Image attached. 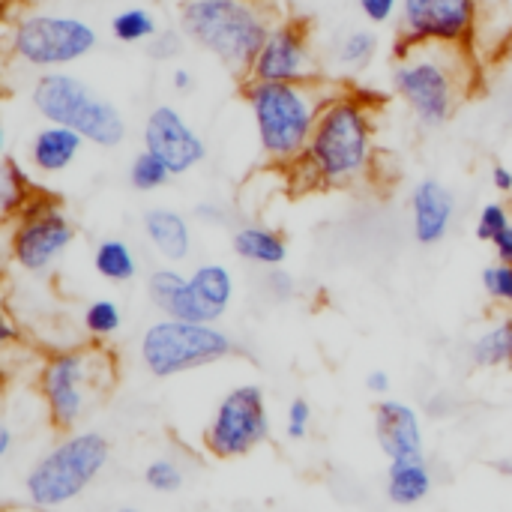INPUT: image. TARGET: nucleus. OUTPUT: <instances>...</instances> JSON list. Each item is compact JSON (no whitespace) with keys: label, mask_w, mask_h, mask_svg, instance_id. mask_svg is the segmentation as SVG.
Returning a JSON list of instances; mask_svg holds the SVG:
<instances>
[{"label":"nucleus","mask_w":512,"mask_h":512,"mask_svg":"<svg viewBox=\"0 0 512 512\" xmlns=\"http://www.w3.org/2000/svg\"><path fill=\"white\" fill-rule=\"evenodd\" d=\"M378 99L360 87H339L321 111L306 156L291 168L303 189H348L375 168Z\"/></svg>","instance_id":"obj_1"},{"label":"nucleus","mask_w":512,"mask_h":512,"mask_svg":"<svg viewBox=\"0 0 512 512\" xmlns=\"http://www.w3.org/2000/svg\"><path fill=\"white\" fill-rule=\"evenodd\" d=\"M480 69L471 48L426 42L393 51L390 87L420 126L441 129L474 93Z\"/></svg>","instance_id":"obj_2"},{"label":"nucleus","mask_w":512,"mask_h":512,"mask_svg":"<svg viewBox=\"0 0 512 512\" xmlns=\"http://www.w3.org/2000/svg\"><path fill=\"white\" fill-rule=\"evenodd\" d=\"M336 93L339 87L327 78L309 84H267L246 78L243 99L252 114L261 156L270 165L291 171L306 156L321 111Z\"/></svg>","instance_id":"obj_3"},{"label":"nucleus","mask_w":512,"mask_h":512,"mask_svg":"<svg viewBox=\"0 0 512 512\" xmlns=\"http://www.w3.org/2000/svg\"><path fill=\"white\" fill-rule=\"evenodd\" d=\"M273 24L276 18L264 3L246 0H183L177 12V27L189 45L243 78H249Z\"/></svg>","instance_id":"obj_4"},{"label":"nucleus","mask_w":512,"mask_h":512,"mask_svg":"<svg viewBox=\"0 0 512 512\" xmlns=\"http://www.w3.org/2000/svg\"><path fill=\"white\" fill-rule=\"evenodd\" d=\"M111 462V441L99 429L63 432L24 474V501L39 512H57L81 501Z\"/></svg>","instance_id":"obj_5"},{"label":"nucleus","mask_w":512,"mask_h":512,"mask_svg":"<svg viewBox=\"0 0 512 512\" xmlns=\"http://www.w3.org/2000/svg\"><path fill=\"white\" fill-rule=\"evenodd\" d=\"M114 378V363L102 348L51 351L36 372V390L48 423L57 432H75L90 417Z\"/></svg>","instance_id":"obj_6"},{"label":"nucleus","mask_w":512,"mask_h":512,"mask_svg":"<svg viewBox=\"0 0 512 512\" xmlns=\"http://www.w3.org/2000/svg\"><path fill=\"white\" fill-rule=\"evenodd\" d=\"M30 105L45 123L69 126L99 150H114L129 135L123 111L66 69L39 72L30 84Z\"/></svg>","instance_id":"obj_7"},{"label":"nucleus","mask_w":512,"mask_h":512,"mask_svg":"<svg viewBox=\"0 0 512 512\" xmlns=\"http://www.w3.org/2000/svg\"><path fill=\"white\" fill-rule=\"evenodd\" d=\"M237 354V342L219 324H198L180 318H159L144 327L138 342L141 369L159 381L198 372Z\"/></svg>","instance_id":"obj_8"},{"label":"nucleus","mask_w":512,"mask_h":512,"mask_svg":"<svg viewBox=\"0 0 512 512\" xmlns=\"http://www.w3.org/2000/svg\"><path fill=\"white\" fill-rule=\"evenodd\" d=\"M99 45V33L90 21L66 12H21L9 21L6 51L15 63L39 72L81 63Z\"/></svg>","instance_id":"obj_9"},{"label":"nucleus","mask_w":512,"mask_h":512,"mask_svg":"<svg viewBox=\"0 0 512 512\" xmlns=\"http://www.w3.org/2000/svg\"><path fill=\"white\" fill-rule=\"evenodd\" d=\"M75 243V222L60 198L36 192L9 222V261L27 276H48Z\"/></svg>","instance_id":"obj_10"},{"label":"nucleus","mask_w":512,"mask_h":512,"mask_svg":"<svg viewBox=\"0 0 512 512\" xmlns=\"http://www.w3.org/2000/svg\"><path fill=\"white\" fill-rule=\"evenodd\" d=\"M273 429L267 393L258 384L231 387L204 426V450L216 459H243L267 444Z\"/></svg>","instance_id":"obj_11"},{"label":"nucleus","mask_w":512,"mask_h":512,"mask_svg":"<svg viewBox=\"0 0 512 512\" xmlns=\"http://www.w3.org/2000/svg\"><path fill=\"white\" fill-rule=\"evenodd\" d=\"M477 24H480L477 0H402L396 48L444 42L474 51Z\"/></svg>","instance_id":"obj_12"},{"label":"nucleus","mask_w":512,"mask_h":512,"mask_svg":"<svg viewBox=\"0 0 512 512\" xmlns=\"http://www.w3.org/2000/svg\"><path fill=\"white\" fill-rule=\"evenodd\" d=\"M324 78L312 54L309 27L300 18H276L264 48L258 51L249 81L267 84H309Z\"/></svg>","instance_id":"obj_13"},{"label":"nucleus","mask_w":512,"mask_h":512,"mask_svg":"<svg viewBox=\"0 0 512 512\" xmlns=\"http://www.w3.org/2000/svg\"><path fill=\"white\" fill-rule=\"evenodd\" d=\"M141 141H144V150L159 156L174 177L195 171L207 159L204 135L171 102H159L150 108L141 126Z\"/></svg>","instance_id":"obj_14"},{"label":"nucleus","mask_w":512,"mask_h":512,"mask_svg":"<svg viewBox=\"0 0 512 512\" xmlns=\"http://www.w3.org/2000/svg\"><path fill=\"white\" fill-rule=\"evenodd\" d=\"M375 441L387 462L426 456L423 414L402 399H381L375 405Z\"/></svg>","instance_id":"obj_15"},{"label":"nucleus","mask_w":512,"mask_h":512,"mask_svg":"<svg viewBox=\"0 0 512 512\" xmlns=\"http://www.w3.org/2000/svg\"><path fill=\"white\" fill-rule=\"evenodd\" d=\"M234 294H237V282L231 267L222 261H204L189 273V291L180 321L219 324L228 315Z\"/></svg>","instance_id":"obj_16"},{"label":"nucleus","mask_w":512,"mask_h":512,"mask_svg":"<svg viewBox=\"0 0 512 512\" xmlns=\"http://www.w3.org/2000/svg\"><path fill=\"white\" fill-rule=\"evenodd\" d=\"M411 234L420 246H441L450 237L456 219V195L438 177H423L414 183L411 198Z\"/></svg>","instance_id":"obj_17"},{"label":"nucleus","mask_w":512,"mask_h":512,"mask_svg":"<svg viewBox=\"0 0 512 512\" xmlns=\"http://www.w3.org/2000/svg\"><path fill=\"white\" fill-rule=\"evenodd\" d=\"M84 144L87 141L75 129L57 126V123H42L27 141V165L39 177H57L78 162Z\"/></svg>","instance_id":"obj_18"},{"label":"nucleus","mask_w":512,"mask_h":512,"mask_svg":"<svg viewBox=\"0 0 512 512\" xmlns=\"http://www.w3.org/2000/svg\"><path fill=\"white\" fill-rule=\"evenodd\" d=\"M141 234L147 246L165 261V264H180L192 255V222L174 210V207H150L141 216Z\"/></svg>","instance_id":"obj_19"},{"label":"nucleus","mask_w":512,"mask_h":512,"mask_svg":"<svg viewBox=\"0 0 512 512\" xmlns=\"http://www.w3.org/2000/svg\"><path fill=\"white\" fill-rule=\"evenodd\" d=\"M432 492H435V471L426 462V456H420V459H399V462L387 465L384 498L393 507L414 510V507L426 504Z\"/></svg>","instance_id":"obj_20"},{"label":"nucleus","mask_w":512,"mask_h":512,"mask_svg":"<svg viewBox=\"0 0 512 512\" xmlns=\"http://www.w3.org/2000/svg\"><path fill=\"white\" fill-rule=\"evenodd\" d=\"M231 249L240 261L261 267V270H276L288 261V240L261 222H243L231 231Z\"/></svg>","instance_id":"obj_21"},{"label":"nucleus","mask_w":512,"mask_h":512,"mask_svg":"<svg viewBox=\"0 0 512 512\" xmlns=\"http://www.w3.org/2000/svg\"><path fill=\"white\" fill-rule=\"evenodd\" d=\"M480 24L474 54L480 63H495L512 45V0H477Z\"/></svg>","instance_id":"obj_22"},{"label":"nucleus","mask_w":512,"mask_h":512,"mask_svg":"<svg viewBox=\"0 0 512 512\" xmlns=\"http://www.w3.org/2000/svg\"><path fill=\"white\" fill-rule=\"evenodd\" d=\"M468 363L474 369H512V315L495 318L468 345Z\"/></svg>","instance_id":"obj_23"},{"label":"nucleus","mask_w":512,"mask_h":512,"mask_svg":"<svg viewBox=\"0 0 512 512\" xmlns=\"http://www.w3.org/2000/svg\"><path fill=\"white\" fill-rule=\"evenodd\" d=\"M93 270L111 285H129L138 276V255L126 237H102L93 249Z\"/></svg>","instance_id":"obj_24"},{"label":"nucleus","mask_w":512,"mask_h":512,"mask_svg":"<svg viewBox=\"0 0 512 512\" xmlns=\"http://www.w3.org/2000/svg\"><path fill=\"white\" fill-rule=\"evenodd\" d=\"M39 192L36 180H33V168L21 165L15 156H3L0 165V213L6 222H12L27 204L30 198Z\"/></svg>","instance_id":"obj_25"},{"label":"nucleus","mask_w":512,"mask_h":512,"mask_svg":"<svg viewBox=\"0 0 512 512\" xmlns=\"http://www.w3.org/2000/svg\"><path fill=\"white\" fill-rule=\"evenodd\" d=\"M186 291H189V273L177 270L174 264H162L147 276V297L165 318H180Z\"/></svg>","instance_id":"obj_26"},{"label":"nucleus","mask_w":512,"mask_h":512,"mask_svg":"<svg viewBox=\"0 0 512 512\" xmlns=\"http://www.w3.org/2000/svg\"><path fill=\"white\" fill-rule=\"evenodd\" d=\"M378 51H381V36L375 33V27H354L345 36H339L333 57L345 72H363L372 66Z\"/></svg>","instance_id":"obj_27"},{"label":"nucleus","mask_w":512,"mask_h":512,"mask_svg":"<svg viewBox=\"0 0 512 512\" xmlns=\"http://www.w3.org/2000/svg\"><path fill=\"white\" fill-rule=\"evenodd\" d=\"M108 30L117 42L123 45H147L162 27H159V18L144 9V6H129V9H120L111 21H108Z\"/></svg>","instance_id":"obj_28"},{"label":"nucleus","mask_w":512,"mask_h":512,"mask_svg":"<svg viewBox=\"0 0 512 512\" xmlns=\"http://www.w3.org/2000/svg\"><path fill=\"white\" fill-rule=\"evenodd\" d=\"M81 327H84V333L93 342L114 339L123 330V309H120V303L117 300H108V297L90 300L84 306V312H81Z\"/></svg>","instance_id":"obj_29"},{"label":"nucleus","mask_w":512,"mask_h":512,"mask_svg":"<svg viewBox=\"0 0 512 512\" xmlns=\"http://www.w3.org/2000/svg\"><path fill=\"white\" fill-rule=\"evenodd\" d=\"M126 177H129V186H132L135 192H141V195L159 192V189H165V186L174 180V174L168 171V165H165L159 156H153L150 150H144V147L129 159Z\"/></svg>","instance_id":"obj_30"},{"label":"nucleus","mask_w":512,"mask_h":512,"mask_svg":"<svg viewBox=\"0 0 512 512\" xmlns=\"http://www.w3.org/2000/svg\"><path fill=\"white\" fill-rule=\"evenodd\" d=\"M144 486L153 495H177L186 486V471L174 456H156L144 465Z\"/></svg>","instance_id":"obj_31"},{"label":"nucleus","mask_w":512,"mask_h":512,"mask_svg":"<svg viewBox=\"0 0 512 512\" xmlns=\"http://www.w3.org/2000/svg\"><path fill=\"white\" fill-rule=\"evenodd\" d=\"M512 225V216H510V207L504 204V201H489V204H483L480 207V213H477V225H474V234H477V240H483V243H495V237H501L507 228Z\"/></svg>","instance_id":"obj_32"},{"label":"nucleus","mask_w":512,"mask_h":512,"mask_svg":"<svg viewBox=\"0 0 512 512\" xmlns=\"http://www.w3.org/2000/svg\"><path fill=\"white\" fill-rule=\"evenodd\" d=\"M186 45H189V39L183 36L180 27H162V30L144 45V51H147V57H150L153 63H174V60L183 57Z\"/></svg>","instance_id":"obj_33"},{"label":"nucleus","mask_w":512,"mask_h":512,"mask_svg":"<svg viewBox=\"0 0 512 512\" xmlns=\"http://www.w3.org/2000/svg\"><path fill=\"white\" fill-rule=\"evenodd\" d=\"M483 291L492 303L498 306H507L512 309V264L504 261H492L486 270H483Z\"/></svg>","instance_id":"obj_34"},{"label":"nucleus","mask_w":512,"mask_h":512,"mask_svg":"<svg viewBox=\"0 0 512 512\" xmlns=\"http://www.w3.org/2000/svg\"><path fill=\"white\" fill-rule=\"evenodd\" d=\"M357 9L369 27H387V24H399L402 0H357Z\"/></svg>","instance_id":"obj_35"},{"label":"nucleus","mask_w":512,"mask_h":512,"mask_svg":"<svg viewBox=\"0 0 512 512\" xmlns=\"http://www.w3.org/2000/svg\"><path fill=\"white\" fill-rule=\"evenodd\" d=\"M285 432L291 441H306L312 432V405L306 399H294L285 414Z\"/></svg>","instance_id":"obj_36"},{"label":"nucleus","mask_w":512,"mask_h":512,"mask_svg":"<svg viewBox=\"0 0 512 512\" xmlns=\"http://www.w3.org/2000/svg\"><path fill=\"white\" fill-rule=\"evenodd\" d=\"M264 285H267V294H270L273 300H291V297H294V291H297L294 276H291V273H285L282 267L270 270Z\"/></svg>","instance_id":"obj_37"},{"label":"nucleus","mask_w":512,"mask_h":512,"mask_svg":"<svg viewBox=\"0 0 512 512\" xmlns=\"http://www.w3.org/2000/svg\"><path fill=\"white\" fill-rule=\"evenodd\" d=\"M195 219L204 222V225L225 228V225H231V210H228L222 201H201V204L195 207Z\"/></svg>","instance_id":"obj_38"},{"label":"nucleus","mask_w":512,"mask_h":512,"mask_svg":"<svg viewBox=\"0 0 512 512\" xmlns=\"http://www.w3.org/2000/svg\"><path fill=\"white\" fill-rule=\"evenodd\" d=\"M366 390H369V393H375V396H381V399H387V393L393 390V378H390V372H384V369H372V372L366 375Z\"/></svg>","instance_id":"obj_39"},{"label":"nucleus","mask_w":512,"mask_h":512,"mask_svg":"<svg viewBox=\"0 0 512 512\" xmlns=\"http://www.w3.org/2000/svg\"><path fill=\"white\" fill-rule=\"evenodd\" d=\"M168 81H171V90L174 93H192L195 90V75H192V69H186V66H174L171 69V75H168Z\"/></svg>","instance_id":"obj_40"},{"label":"nucleus","mask_w":512,"mask_h":512,"mask_svg":"<svg viewBox=\"0 0 512 512\" xmlns=\"http://www.w3.org/2000/svg\"><path fill=\"white\" fill-rule=\"evenodd\" d=\"M492 249H495V261L512 264V225L504 231V234H501V237H495Z\"/></svg>","instance_id":"obj_41"},{"label":"nucleus","mask_w":512,"mask_h":512,"mask_svg":"<svg viewBox=\"0 0 512 512\" xmlns=\"http://www.w3.org/2000/svg\"><path fill=\"white\" fill-rule=\"evenodd\" d=\"M492 186L498 189V192H504V195H510L512 192V168L507 165H492Z\"/></svg>","instance_id":"obj_42"},{"label":"nucleus","mask_w":512,"mask_h":512,"mask_svg":"<svg viewBox=\"0 0 512 512\" xmlns=\"http://www.w3.org/2000/svg\"><path fill=\"white\" fill-rule=\"evenodd\" d=\"M12 447H15V429L9 423H0V459L3 462L12 456Z\"/></svg>","instance_id":"obj_43"},{"label":"nucleus","mask_w":512,"mask_h":512,"mask_svg":"<svg viewBox=\"0 0 512 512\" xmlns=\"http://www.w3.org/2000/svg\"><path fill=\"white\" fill-rule=\"evenodd\" d=\"M15 339H18V327H15V321H12L9 315H3V318H0V342H3L6 348H12Z\"/></svg>","instance_id":"obj_44"},{"label":"nucleus","mask_w":512,"mask_h":512,"mask_svg":"<svg viewBox=\"0 0 512 512\" xmlns=\"http://www.w3.org/2000/svg\"><path fill=\"white\" fill-rule=\"evenodd\" d=\"M495 468H498L501 474L512 477V459H498V462H495Z\"/></svg>","instance_id":"obj_45"},{"label":"nucleus","mask_w":512,"mask_h":512,"mask_svg":"<svg viewBox=\"0 0 512 512\" xmlns=\"http://www.w3.org/2000/svg\"><path fill=\"white\" fill-rule=\"evenodd\" d=\"M108 512H144L141 507H132V504H120V507H111Z\"/></svg>","instance_id":"obj_46"},{"label":"nucleus","mask_w":512,"mask_h":512,"mask_svg":"<svg viewBox=\"0 0 512 512\" xmlns=\"http://www.w3.org/2000/svg\"><path fill=\"white\" fill-rule=\"evenodd\" d=\"M510 102H512V84H510Z\"/></svg>","instance_id":"obj_47"}]
</instances>
